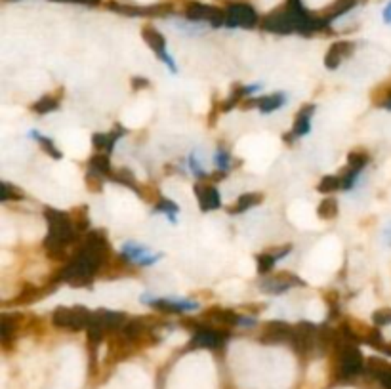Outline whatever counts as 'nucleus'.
<instances>
[{"label": "nucleus", "mask_w": 391, "mask_h": 389, "mask_svg": "<svg viewBox=\"0 0 391 389\" xmlns=\"http://www.w3.org/2000/svg\"><path fill=\"white\" fill-rule=\"evenodd\" d=\"M363 370V355L355 345H343L338 353V374L340 378H352Z\"/></svg>", "instance_id": "2"}, {"label": "nucleus", "mask_w": 391, "mask_h": 389, "mask_svg": "<svg viewBox=\"0 0 391 389\" xmlns=\"http://www.w3.org/2000/svg\"><path fill=\"white\" fill-rule=\"evenodd\" d=\"M368 370L374 374L385 389H391V365L383 363L382 359H370Z\"/></svg>", "instance_id": "11"}, {"label": "nucleus", "mask_w": 391, "mask_h": 389, "mask_svg": "<svg viewBox=\"0 0 391 389\" xmlns=\"http://www.w3.org/2000/svg\"><path fill=\"white\" fill-rule=\"evenodd\" d=\"M142 37H144V40L147 42V46L151 48L153 52H155V54L166 64L168 69L172 73H178L176 64H174V59L170 56V52L166 50V40H164V37H162L157 29H153V27H144Z\"/></svg>", "instance_id": "3"}, {"label": "nucleus", "mask_w": 391, "mask_h": 389, "mask_svg": "<svg viewBox=\"0 0 391 389\" xmlns=\"http://www.w3.org/2000/svg\"><path fill=\"white\" fill-rule=\"evenodd\" d=\"M383 21H385V23H391V2L385 6V10H383Z\"/></svg>", "instance_id": "25"}, {"label": "nucleus", "mask_w": 391, "mask_h": 389, "mask_svg": "<svg viewBox=\"0 0 391 389\" xmlns=\"http://www.w3.org/2000/svg\"><path fill=\"white\" fill-rule=\"evenodd\" d=\"M258 21L254 8H250L248 4H233L225 12V25L229 27H254Z\"/></svg>", "instance_id": "5"}, {"label": "nucleus", "mask_w": 391, "mask_h": 389, "mask_svg": "<svg viewBox=\"0 0 391 389\" xmlns=\"http://www.w3.org/2000/svg\"><path fill=\"white\" fill-rule=\"evenodd\" d=\"M376 105L385 107V109H391V84L390 86H383L382 90H380V97H376Z\"/></svg>", "instance_id": "22"}, {"label": "nucleus", "mask_w": 391, "mask_h": 389, "mask_svg": "<svg viewBox=\"0 0 391 389\" xmlns=\"http://www.w3.org/2000/svg\"><path fill=\"white\" fill-rule=\"evenodd\" d=\"M197 343L202 345V348H218L222 343V338L218 336V332L214 330H202V332L197 334Z\"/></svg>", "instance_id": "16"}, {"label": "nucleus", "mask_w": 391, "mask_h": 389, "mask_svg": "<svg viewBox=\"0 0 391 389\" xmlns=\"http://www.w3.org/2000/svg\"><path fill=\"white\" fill-rule=\"evenodd\" d=\"M122 254L126 256L130 262L137 263V265H153L157 263L162 258L160 254H155L149 248L140 245V243H134V240H128L122 245Z\"/></svg>", "instance_id": "6"}, {"label": "nucleus", "mask_w": 391, "mask_h": 389, "mask_svg": "<svg viewBox=\"0 0 391 389\" xmlns=\"http://www.w3.org/2000/svg\"><path fill=\"white\" fill-rule=\"evenodd\" d=\"M157 212H162V214H166L172 222L176 223V212H178V207L176 205H172L170 200H162L157 205Z\"/></svg>", "instance_id": "20"}, {"label": "nucleus", "mask_w": 391, "mask_h": 389, "mask_svg": "<svg viewBox=\"0 0 391 389\" xmlns=\"http://www.w3.org/2000/svg\"><path fill=\"white\" fill-rule=\"evenodd\" d=\"M258 202H262V195H258V193H247V195H242V197L237 200V205L233 207V212H245L248 208L256 207Z\"/></svg>", "instance_id": "15"}, {"label": "nucleus", "mask_w": 391, "mask_h": 389, "mask_svg": "<svg viewBox=\"0 0 391 389\" xmlns=\"http://www.w3.org/2000/svg\"><path fill=\"white\" fill-rule=\"evenodd\" d=\"M92 168L99 172V174H105V172H109V157L104 155V153H99L96 155L94 159H92Z\"/></svg>", "instance_id": "18"}, {"label": "nucleus", "mask_w": 391, "mask_h": 389, "mask_svg": "<svg viewBox=\"0 0 391 389\" xmlns=\"http://www.w3.org/2000/svg\"><path fill=\"white\" fill-rule=\"evenodd\" d=\"M214 159H216V164L222 168V170H227V168L231 167V164H229V162H231V159H229V153H225L224 149H220V151L216 153Z\"/></svg>", "instance_id": "24"}, {"label": "nucleus", "mask_w": 391, "mask_h": 389, "mask_svg": "<svg viewBox=\"0 0 391 389\" xmlns=\"http://www.w3.org/2000/svg\"><path fill=\"white\" fill-rule=\"evenodd\" d=\"M372 321H374L378 326L391 325V310H390V307H382V310L374 311V315H372Z\"/></svg>", "instance_id": "19"}, {"label": "nucleus", "mask_w": 391, "mask_h": 389, "mask_svg": "<svg viewBox=\"0 0 391 389\" xmlns=\"http://www.w3.org/2000/svg\"><path fill=\"white\" fill-rule=\"evenodd\" d=\"M56 107H57L56 99H52V97H42L39 104L35 105V111L48 113V111H52V109H56Z\"/></svg>", "instance_id": "23"}, {"label": "nucleus", "mask_w": 391, "mask_h": 389, "mask_svg": "<svg viewBox=\"0 0 391 389\" xmlns=\"http://www.w3.org/2000/svg\"><path fill=\"white\" fill-rule=\"evenodd\" d=\"M317 214H319L321 220H332V218H336V214H338V202H336V199L328 197V199L321 200Z\"/></svg>", "instance_id": "14"}, {"label": "nucleus", "mask_w": 391, "mask_h": 389, "mask_svg": "<svg viewBox=\"0 0 391 389\" xmlns=\"http://www.w3.org/2000/svg\"><path fill=\"white\" fill-rule=\"evenodd\" d=\"M197 200H199L200 208L204 212H210L214 208L220 207V195H218V189L208 185V183H202L197 187Z\"/></svg>", "instance_id": "9"}, {"label": "nucleus", "mask_w": 391, "mask_h": 389, "mask_svg": "<svg viewBox=\"0 0 391 389\" xmlns=\"http://www.w3.org/2000/svg\"><path fill=\"white\" fill-rule=\"evenodd\" d=\"M343 185V182L340 178H336V175H327L325 180H321L319 183V191L321 193H332L336 187H340Z\"/></svg>", "instance_id": "17"}, {"label": "nucleus", "mask_w": 391, "mask_h": 389, "mask_svg": "<svg viewBox=\"0 0 391 389\" xmlns=\"http://www.w3.org/2000/svg\"><path fill=\"white\" fill-rule=\"evenodd\" d=\"M54 323L61 328L79 330L92 323V315L84 307H59L54 313Z\"/></svg>", "instance_id": "1"}, {"label": "nucleus", "mask_w": 391, "mask_h": 389, "mask_svg": "<svg viewBox=\"0 0 391 389\" xmlns=\"http://www.w3.org/2000/svg\"><path fill=\"white\" fill-rule=\"evenodd\" d=\"M353 52V44L347 42V40H340L330 46V50L327 52V57H325V65L328 69H336L338 65L342 64L345 57L350 56Z\"/></svg>", "instance_id": "8"}, {"label": "nucleus", "mask_w": 391, "mask_h": 389, "mask_svg": "<svg viewBox=\"0 0 391 389\" xmlns=\"http://www.w3.org/2000/svg\"><path fill=\"white\" fill-rule=\"evenodd\" d=\"M29 135H32L35 140H39V142L42 143L44 147H46V151H48L50 155H52V157H56V159H59V157H61V153L56 151V147H54V145L50 143V140H46L44 135H40L39 132H35V130H32V132H29Z\"/></svg>", "instance_id": "21"}, {"label": "nucleus", "mask_w": 391, "mask_h": 389, "mask_svg": "<svg viewBox=\"0 0 391 389\" xmlns=\"http://www.w3.org/2000/svg\"><path fill=\"white\" fill-rule=\"evenodd\" d=\"M185 16L189 17L191 21H208L214 27L225 23V14L222 10L212 8L207 4H199V2H191L185 10Z\"/></svg>", "instance_id": "4"}, {"label": "nucleus", "mask_w": 391, "mask_h": 389, "mask_svg": "<svg viewBox=\"0 0 391 389\" xmlns=\"http://www.w3.org/2000/svg\"><path fill=\"white\" fill-rule=\"evenodd\" d=\"M145 303H151L155 307L164 311H195L199 310V303L193 300H184V298H151L144 296Z\"/></svg>", "instance_id": "7"}, {"label": "nucleus", "mask_w": 391, "mask_h": 389, "mask_svg": "<svg viewBox=\"0 0 391 389\" xmlns=\"http://www.w3.org/2000/svg\"><path fill=\"white\" fill-rule=\"evenodd\" d=\"M59 2H79V4H97L99 0H59Z\"/></svg>", "instance_id": "26"}, {"label": "nucleus", "mask_w": 391, "mask_h": 389, "mask_svg": "<svg viewBox=\"0 0 391 389\" xmlns=\"http://www.w3.org/2000/svg\"><path fill=\"white\" fill-rule=\"evenodd\" d=\"M287 102V97L285 94H273V95H267V97H262V99H258L256 104H258V109L262 113H271L275 109H280L283 105Z\"/></svg>", "instance_id": "13"}, {"label": "nucleus", "mask_w": 391, "mask_h": 389, "mask_svg": "<svg viewBox=\"0 0 391 389\" xmlns=\"http://www.w3.org/2000/svg\"><path fill=\"white\" fill-rule=\"evenodd\" d=\"M288 338H292V328L285 325V323L275 321V323H269L265 326L264 342H283V340H288Z\"/></svg>", "instance_id": "10"}, {"label": "nucleus", "mask_w": 391, "mask_h": 389, "mask_svg": "<svg viewBox=\"0 0 391 389\" xmlns=\"http://www.w3.org/2000/svg\"><path fill=\"white\" fill-rule=\"evenodd\" d=\"M312 113H313V105L309 107H303L300 115L296 117V122H294V128H292V134L296 137H302L309 132V128H312Z\"/></svg>", "instance_id": "12"}]
</instances>
